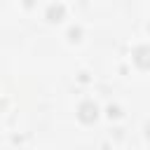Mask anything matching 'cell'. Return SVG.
Masks as SVG:
<instances>
[{
	"label": "cell",
	"instance_id": "obj_1",
	"mask_svg": "<svg viewBox=\"0 0 150 150\" xmlns=\"http://www.w3.org/2000/svg\"><path fill=\"white\" fill-rule=\"evenodd\" d=\"M134 61H136L138 68L148 70V68H150V45H141V47H136V52H134Z\"/></svg>",
	"mask_w": 150,
	"mask_h": 150
},
{
	"label": "cell",
	"instance_id": "obj_2",
	"mask_svg": "<svg viewBox=\"0 0 150 150\" xmlns=\"http://www.w3.org/2000/svg\"><path fill=\"white\" fill-rule=\"evenodd\" d=\"M96 112H98V108H96V103H91V101H84L82 105H80V110H77V117L82 120V122H94L96 120Z\"/></svg>",
	"mask_w": 150,
	"mask_h": 150
},
{
	"label": "cell",
	"instance_id": "obj_3",
	"mask_svg": "<svg viewBox=\"0 0 150 150\" xmlns=\"http://www.w3.org/2000/svg\"><path fill=\"white\" fill-rule=\"evenodd\" d=\"M63 14H66L63 5H52V7L47 9V19H49V21H61Z\"/></svg>",
	"mask_w": 150,
	"mask_h": 150
},
{
	"label": "cell",
	"instance_id": "obj_4",
	"mask_svg": "<svg viewBox=\"0 0 150 150\" xmlns=\"http://www.w3.org/2000/svg\"><path fill=\"white\" fill-rule=\"evenodd\" d=\"M145 131H148V138H150V124H148V127H145Z\"/></svg>",
	"mask_w": 150,
	"mask_h": 150
}]
</instances>
